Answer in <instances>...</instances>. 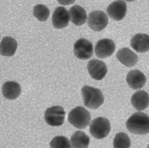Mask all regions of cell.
<instances>
[{
    "instance_id": "obj_1",
    "label": "cell",
    "mask_w": 149,
    "mask_h": 148,
    "mask_svg": "<svg viewBox=\"0 0 149 148\" xmlns=\"http://www.w3.org/2000/svg\"><path fill=\"white\" fill-rule=\"evenodd\" d=\"M127 130L136 135L149 133V116L143 112L134 113L127 120L126 123Z\"/></svg>"
},
{
    "instance_id": "obj_2",
    "label": "cell",
    "mask_w": 149,
    "mask_h": 148,
    "mask_svg": "<svg viewBox=\"0 0 149 148\" xmlns=\"http://www.w3.org/2000/svg\"><path fill=\"white\" fill-rule=\"evenodd\" d=\"M81 93L84 104L88 108L97 109L104 103V96L100 89L86 85L81 89Z\"/></svg>"
},
{
    "instance_id": "obj_3",
    "label": "cell",
    "mask_w": 149,
    "mask_h": 148,
    "mask_svg": "<svg viewBox=\"0 0 149 148\" xmlns=\"http://www.w3.org/2000/svg\"><path fill=\"white\" fill-rule=\"evenodd\" d=\"M68 120L77 129H83L91 122V113L83 107H77L70 111L68 116Z\"/></svg>"
},
{
    "instance_id": "obj_4",
    "label": "cell",
    "mask_w": 149,
    "mask_h": 148,
    "mask_svg": "<svg viewBox=\"0 0 149 148\" xmlns=\"http://www.w3.org/2000/svg\"><path fill=\"white\" fill-rule=\"evenodd\" d=\"M111 123L107 118L100 117L94 119L90 125V133L97 139L104 138L111 131Z\"/></svg>"
},
{
    "instance_id": "obj_5",
    "label": "cell",
    "mask_w": 149,
    "mask_h": 148,
    "mask_svg": "<svg viewBox=\"0 0 149 148\" xmlns=\"http://www.w3.org/2000/svg\"><path fill=\"white\" fill-rule=\"evenodd\" d=\"M65 112L60 106L50 107L44 113L46 122L51 126L58 127L62 125L65 121Z\"/></svg>"
},
{
    "instance_id": "obj_6",
    "label": "cell",
    "mask_w": 149,
    "mask_h": 148,
    "mask_svg": "<svg viewBox=\"0 0 149 148\" xmlns=\"http://www.w3.org/2000/svg\"><path fill=\"white\" fill-rule=\"evenodd\" d=\"M108 21V18L104 12L95 10L89 14L88 23L91 29L95 32H100L107 26Z\"/></svg>"
},
{
    "instance_id": "obj_7",
    "label": "cell",
    "mask_w": 149,
    "mask_h": 148,
    "mask_svg": "<svg viewBox=\"0 0 149 148\" xmlns=\"http://www.w3.org/2000/svg\"><path fill=\"white\" fill-rule=\"evenodd\" d=\"M73 52L77 58L84 60L89 59L93 56V45L87 39L81 38L74 45Z\"/></svg>"
},
{
    "instance_id": "obj_8",
    "label": "cell",
    "mask_w": 149,
    "mask_h": 148,
    "mask_svg": "<svg viewBox=\"0 0 149 148\" xmlns=\"http://www.w3.org/2000/svg\"><path fill=\"white\" fill-rule=\"evenodd\" d=\"M116 49L115 43L111 39L99 40L95 45V52L97 57L105 59L113 55Z\"/></svg>"
},
{
    "instance_id": "obj_9",
    "label": "cell",
    "mask_w": 149,
    "mask_h": 148,
    "mask_svg": "<svg viewBox=\"0 0 149 148\" xmlns=\"http://www.w3.org/2000/svg\"><path fill=\"white\" fill-rule=\"evenodd\" d=\"M88 73L92 77L97 80L103 79L107 73V67L105 63L99 59H91L87 65Z\"/></svg>"
},
{
    "instance_id": "obj_10",
    "label": "cell",
    "mask_w": 149,
    "mask_h": 148,
    "mask_svg": "<svg viewBox=\"0 0 149 148\" xmlns=\"http://www.w3.org/2000/svg\"><path fill=\"white\" fill-rule=\"evenodd\" d=\"M127 3L123 0H118L111 3L108 7L107 12L109 17L115 21H120L126 15Z\"/></svg>"
},
{
    "instance_id": "obj_11",
    "label": "cell",
    "mask_w": 149,
    "mask_h": 148,
    "mask_svg": "<svg viewBox=\"0 0 149 148\" xmlns=\"http://www.w3.org/2000/svg\"><path fill=\"white\" fill-rule=\"evenodd\" d=\"M53 26L56 29H63L67 27L70 21L68 11L63 7H58L54 10L52 17Z\"/></svg>"
},
{
    "instance_id": "obj_12",
    "label": "cell",
    "mask_w": 149,
    "mask_h": 148,
    "mask_svg": "<svg viewBox=\"0 0 149 148\" xmlns=\"http://www.w3.org/2000/svg\"><path fill=\"white\" fill-rule=\"evenodd\" d=\"M126 81L130 87L133 90H139L143 87L146 82V77L139 70H133L127 74Z\"/></svg>"
},
{
    "instance_id": "obj_13",
    "label": "cell",
    "mask_w": 149,
    "mask_h": 148,
    "mask_svg": "<svg viewBox=\"0 0 149 148\" xmlns=\"http://www.w3.org/2000/svg\"><path fill=\"white\" fill-rule=\"evenodd\" d=\"M116 57L126 67H132L138 62L139 58L136 53L127 48H124L118 51Z\"/></svg>"
},
{
    "instance_id": "obj_14",
    "label": "cell",
    "mask_w": 149,
    "mask_h": 148,
    "mask_svg": "<svg viewBox=\"0 0 149 148\" xmlns=\"http://www.w3.org/2000/svg\"><path fill=\"white\" fill-rule=\"evenodd\" d=\"M130 45L138 53L147 52L149 49V36L144 33H138L134 36L130 41Z\"/></svg>"
},
{
    "instance_id": "obj_15",
    "label": "cell",
    "mask_w": 149,
    "mask_h": 148,
    "mask_svg": "<svg viewBox=\"0 0 149 148\" xmlns=\"http://www.w3.org/2000/svg\"><path fill=\"white\" fill-rule=\"evenodd\" d=\"M17 42L10 37H5L0 43V55L3 56L10 57L15 55L17 50Z\"/></svg>"
},
{
    "instance_id": "obj_16",
    "label": "cell",
    "mask_w": 149,
    "mask_h": 148,
    "mask_svg": "<svg viewBox=\"0 0 149 148\" xmlns=\"http://www.w3.org/2000/svg\"><path fill=\"white\" fill-rule=\"evenodd\" d=\"M21 93V86L16 82H7L2 86V94L4 97L7 100H15L20 96Z\"/></svg>"
},
{
    "instance_id": "obj_17",
    "label": "cell",
    "mask_w": 149,
    "mask_h": 148,
    "mask_svg": "<svg viewBox=\"0 0 149 148\" xmlns=\"http://www.w3.org/2000/svg\"><path fill=\"white\" fill-rule=\"evenodd\" d=\"M149 95L144 91H136L132 96L131 103L136 110L142 111L149 106Z\"/></svg>"
},
{
    "instance_id": "obj_18",
    "label": "cell",
    "mask_w": 149,
    "mask_h": 148,
    "mask_svg": "<svg viewBox=\"0 0 149 148\" xmlns=\"http://www.w3.org/2000/svg\"><path fill=\"white\" fill-rule=\"evenodd\" d=\"M69 13L71 22L75 26H82L86 22L87 13L85 10L81 6H73L70 8Z\"/></svg>"
},
{
    "instance_id": "obj_19",
    "label": "cell",
    "mask_w": 149,
    "mask_h": 148,
    "mask_svg": "<svg viewBox=\"0 0 149 148\" xmlns=\"http://www.w3.org/2000/svg\"><path fill=\"white\" fill-rule=\"evenodd\" d=\"M71 141L72 148H88L90 138L83 131H77L71 136Z\"/></svg>"
},
{
    "instance_id": "obj_20",
    "label": "cell",
    "mask_w": 149,
    "mask_h": 148,
    "mask_svg": "<svg viewBox=\"0 0 149 148\" xmlns=\"http://www.w3.org/2000/svg\"><path fill=\"white\" fill-rule=\"evenodd\" d=\"M131 144L130 137L125 133H118L113 140L114 148H130Z\"/></svg>"
},
{
    "instance_id": "obj_21",
    "label": "cell",
    "mask_w": 149,
    "mask_h": 148,
    "mask_svg": "<svg viewBox=\"0 0 149 148\" xmlns=\"http://www.w3.org/2000/svg\"><path fill=\"white\" fill-rule=\"evenodd\" d=\"M33 15L39 21L45 22L49 17L50 11L45 5L38 4L33 8Z\"/></svg>"
},
{
    "instance_id": "obj_22",
    "label": "cell",
    "mask_w": 149,
    "mask_h": 148,
    "mask_svg": "<svg viewBox=\"0 0 149 148\" xmlns=\"http://www.w3.org/2000/svg\"><path fill=\"white\" fill-rule=\"evenodd\" d=\"M49 145L50 148H72L70 141L64 136L54 137L50 142Z\"/></svg>"
},
{
    "instance_id": "obj_23",
    "label": "cell",
    "mask_w": 149,
    "mask_h": 148,
    "mask_svg": "<svg viewBox=\"0 0 149 148\" xmlns=\"http://www.w3.org/2000/svg\"><path fill=\"white\" fill-rule=\"evenodd\" d=\"M59 3L63 5H69L74 3L76 0H57Z\"/></svg>"
},
{
    "instance_id": "obj_24",
    "label": "cell",
    "mask_w": 149,
    "mask_h": 148,
    "mask_svg": "<svg viewBox=\"0 0 149 148\" xmlns=\"http://www.w3.org/2000/svg\"><path fill=\"white\" fill-rule=\"evenodd\" d=\"M126 1H128V2H131V1H134L135 0H126Z\"/></svg>"
}]
</instances>
